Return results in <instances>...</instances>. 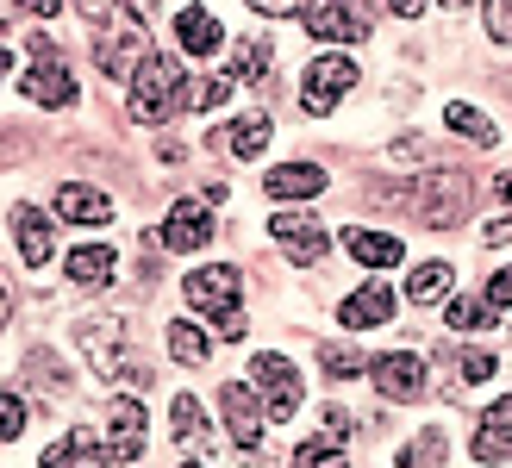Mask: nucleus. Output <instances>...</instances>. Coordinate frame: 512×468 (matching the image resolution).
Returning <instances> with one entry per match:
<instances>
[{
	"label": "nucleus",
	"mask_w": 512,
	"mask_h": 468,
	"mask_svg": "<svg viewBox=\"0 0 512 468\" xmlns=\"http://www.w3.org/2000/svg\"><path fill=\"white\" fill-rule=\"evenodd\" d=\"M319 437H325V444H344V437H350V412L344 406H325L319 412Z\"/></svg>",
	"instance_id": "obj_37"
},
{
	"label": "nucleus",
	"mask_w": 512,
	"mask_h": 468,
	"mask_svg": "<svg viewBox=\"0 0 512 468\" xmlns=\"http://www.w3.org/2000/svg\"><path fill=\"white\" fill-rule=\"evenodd\" d=\"M269 238H275L281 250H288V256H294L300 269L325 263V244H331V238H325V225H319V219H306V213H275Z\"/></svg>",
	"instance_id": "obj_11"
},
{
	"label": "nucleus",
	"mask_w": 512,
	"mask_h": 468,
	"mask_svg": "<svg viewBox=\"0 0 512 468\" xmlns=\"http://www.w3.org/2000/svg\"><path fill=\"white\" fill-rule=\"evenodd\" d=\"M250 7H256V13H306L313 0H250Z\"/></svg>",
	"instance_id": "obj_40"
},
{
	"label": "nucleus",
	"mask_w": 512,
	"mask_h": 468,
	"mask_svg": "<svg viewBox=\"0 0 512 468\" xmlns=\"http://www.w3.org/2000/svg\"><path fill=\"white\" fill-rule=\"evenodd\" d=\"M494 375V356L488 350H463V381H488Z\"/></svg>",
	"instance_id": "obj_38"
},
{
	"label": "nucleus",
	"mask_w": 512,
	"mask_h": 468,
	"mask_svg": "<svg viewBox=\"0 0 512 468\" xmlns=\"http://www.w3.org/2000/svg\"><path fill=\"white\" fill-rule=\"evenodd\" d=\"M57 213L75 219V225H107L113 219V200L100 194V188H75V181H69V188H57Z\"/></svg>",
	"instance_id": "obj_24"
},
{
	"label": "nucleus",
	"mask_w": 512,
	"mask_h": 468,
	"mask_svg": "<svg viewBox=\"0 0 512 468\" xmlns=\"http://www.w3.org/2000/svg\"><path fill=\"white\" fill-rule=\"evenodd\" d=\"M75 13H82V19H94V25H107V19L119 13V0H75Z\"/></svg>",
	"instance_id": "obj_39"
},
{
	"label": "nucleus",
	"mask_w": 512,
	"mask_h": 468,
	"mask_svg": "<svg viewBox=\"0 0 512 468\" xmlns=\"http://www.w3.org/2000/svg\"><path fill=\"white\" fill-rule=\"evenodd\" d=\"M388 7H394L400 19H419V7H425V0H388Z\"/></svg>",
	"instance_id": "obj_45"
},
{
	"label": "nucleus",
	"mask_w": 512,
	"mask_h": 468,
	"mask_svg": "<svg viewBox=\"0 0 512 468\" xmlns=\"http://www.w3.org/2000/svg\"><path fill=\"white\" fill-rule=\"evenodd\" d=\"M219 412H225V425H232V444H238L244 456L263 444V419H269V406L256 400L244 381H225V387H219Z\"/></svg>",
	"instance_id": "obj_10"
},
{
	"label": "nucleus",
	"mask_w": 512,
	"mask_h": 468,
	"mask_svg": "<svg viewBox=\"0 0 512 468\" xmlns=\"http://www.w3.org/2000/svg\"><path fill=\"white\" fill-rule=\"evenodd\" d=\"M488 300H494V306H512V269H500V275H494V288H488Z\"/></svg>",
	"instance_id": "obj_41"
},
{
	"label": "nucleus",
	"mask_w": 512,
	"mask_h": 468,
	"mask_svg": "<svg viewBox=\"0 0 512 468\" xmlns=\"http://www.w3.org/2000/svg\"><path fill=\"white\" fill-rule=\"evenodd\" d=\"M19 431H25V400H19V394H7V387H0V444H13Z\"/></svg>",
	"instance_id": "obj_36"
},
{
	"label": "nucleus",
	"mask_w": 512,
	"mask_h": 468,
	"mask_svg": "<svg viewBox=\"0 0 512 468\" xmlns=\"http://www.w3.org/2000/svg\"><path fill=\"white\" fill-rule=\"evenodd\" d=\"M450 331H488L494 325V300H475V294H463V300H450Z\"/></svg>",
	"instance_id": "obj_30"
},
{
	"label": "nucleus",
	"mask_w": 512,
	"mask_h": 468,
	"mask_svg": "<svg viewBox=\"0 0 512 468\" xmlns=\"http://www.w3.org/2000/svg\"><path fill=\"white\" fill-rule=\"evenodd\" d=\"M125 350H132V337H125V325L107 319V312L82 325V356L94 362V375H100V381H119V375H125Z\"/></svg>",
	"instance_id": "obj_9"
},
{
	"label": "nucleus",
	"mask_w": 512,
	"mask_h": 468,
	"mask_svg": "<svg viewBox=\"0 0 512 468\" xmlns=\"http://www.w3.org/2000/svg\"><path fill=\"white\" fill-rule=\"evenodd\" d=\"M444 7H463V0H444Z\"/></svg>",
	"instance_id": "obj_47"
},
{
	"label": "nucleus",
	"mask_w": 512,
	"mask_h": 468,
	"mask_svg": "<svg viewBox=\"0 0 512 468\" xmlns=\"http://www.w3.org/2000/svg\"><path fill=\"white\" fill-rule=\"evenodd\" d=\"M494 200H500V206H506V213H512V169H506V175L494 181Z\"/></svg>",
	"instance_id": "obj_43"
},
{
	"label": "nucleus",
	"mask_w": 512,
	"mask_h": 468,
	"mask_svg": "<svg viewBox=\"0 0 512 468\" xmlns=\"http://www.w3.org/2000/svg\"><path fill=\"white\" fill-rule=\"evenodd\" d=\"M250 381L256 387H263V406H269V419L281 425V419H294V412H300V375H294V362L288 356H256L250 362Z\"/></svg>",
	"instance_id": "obj_6"
},
{
	"label": "nucleus",
	"mask_w": 512,
	"mask_h": 468,
	"mask_svg": "<svg viewBox=\"0 0 512 468\" xmlns=\"http://www.w3.org/2000/svg\"><path fill=\"white\" fill-rule=\"evenodd\" d=\"M444 125H450V132H463L475 150H488V144H500V132H494V119L488 113H475L469 107V100H450V107H444Z\"/></svg>",
	"instance_id": "obj_26"
},
{
	"label": "nucleus",
	"mask_w": 512,
	"mask_h": 468,
	"mask_svg": "<svg viewBox=\"0 0 512 468\" xmlns=\"http://www.w3.org/2000/svg\"><path fill=\"white\" fill-rule=\"evenodd\" d=\"M369 375H375V387H381L388 400H419V394H425V356H413V350L375 356Z\"/></svg>",
	"instance_id": "obj_13"
},
{
	"label": "nucleus",
	"mask_w": 512,
	"mask_h": 468,
	"mask_svg": "<svg viewBox=\"0 0 512 468\" xmlns=\"http://www.w3.org/2000/svg\"><path fill=\"white\" fill-rule=\"evenodd\" d=\"M182 69H175L169 57H144L138 75H132V119L138 125H163L175 107H188V94H182Z\"/></svg>",
	"instance_id": "obj_2"
},
{
	"label": "nucleus",
	"mask_w": 512,
	"mask_h": 468,
	"mask_svg": "<svg viewBox=\"0 0 512 468\" xmlns=\"http://www.w3.org/2000/svg\"><path fill=\"white\" fill-rule=\"evenodd\" d=\"M263 75H269V44H263V38H244L238 57L225 63V82L244 88V82H263Z\"/></svg>",
	"instance_id": "obj_28"
},
{
	"label": "nucleus",
	"mask_w": 512,
	"mask_h": 468,
	"mask_svg": "<svg viewBox=\"0 0 512 468\" xmlns=\"http://www.w3.org/2000/svg\"><path fill=\"white\" fill-rule=\"evenodd\" d=\"M113 263H119V256L107 250V244H82V250H69V288H107V281H113Z\"/></svg>",
	"instance_id": "obj_22"
},
{
	"label": "nucleus",
	"mask_w": 512,
	"mask_h": 468,
	"mask_svg": "<svg viewBox=\"0 0 512 468\" xmlns=\"http://www.w3.org/2000/svg\"><path fill=\"white\" fill-rule=\"evenodd\" d=\"M481 19H488L494 44H512V0H481Z\"/></svg>",
	"instance_id": "obj_35"
},
{
	"label": "nucleus",
	"mask_w": 512,
	"mask_h": 468,
	"mask_svg": "<svg viewBox=\"0 0 512 468\" xmlns=\"http://www.w3.org/2000/svg\"><path fill=\"white\" fill-rule=\"evenodd\" d=\"M300 19H306V32L325 38V44H356V38H369V7H363V0H313Z\"/></svg>",
	"instance_id": "obj_5"
},
{
	"label": "nucleus",
	"mask_w": 512,
	"mask_h": 468,
	"mask_svg": "<svg viewBox=\"0 0 512 468\" xmlns=\"http://www.w3.org/2000/svg\"><path fill=\"white\" fill-rule=\"evenodd\" d=\"M350 88H356V63L331 50V57H313V69H306L300 107H306V113H331V107H338V100H344Z\"/></svg>",
	"instance_id": "obj_7"
},
{
	"label": "nucleus",
	"mask_w": 512,
	"mask_h": 468,
	"mask_svg": "<svg viewBox=\"0 0 512 468\" xmlns=\"http://www.w3.org/2000/svg\"><path fill=\"white\" fill-rule=\"evenodd\" d=\"M232 94H238V88L225 82V75H207V82H194L188 107H207V113H213V107H225V100H232Z\"/></svg>",
	"instance_id": "obj_34"
},
{
	"label": "nucleus",
	"mask_w": 512,
	"mask_h": 468,
	"mask_svg": "<svg viewBox=\"0 0 512 468\" xmlns=\"http://www.w3.org/2000/svg\"><path fill=\"white\" fill-rule=\"evenodd\" d=\"M25 94L38 100V107H69L75 100V75L63 69L57 44L50 38H32V69H25Z\"/></svg>",
	"instance_id": "obj_4"
},
{
	"label": "nucleus",
	"mask_w": 512,
	"mask_h": 468,
	"mask_svg": "<svg viewBox=\"0 0 512 468\" xmlns=\"http://www.w3.org/2000/svg\"><path fill=\"white\" fill-rule=\"evenodd\" d=\"M107 456H113V444H100L88 431H69L44 450V468H107Z\"/></svg>",
	"instance_id": "obj_16"
},
{
	"label": "nucleus",
	"mask_w": 512,
	"mask_h": 468,
	"mask_svg": "<svg viewBox=\"0 0 512 468\" xmlns=\"http://www.w3.org/2000/svg\"><path fill=\"white\" fill-rule=\"evenodd\" d=\"M400 468H444V431H419L400 450Z\"/></svg>",
	"instance_id": "obj_31"
},
{
	"label": "nucleus",
	"mask_w": 512,
	"mask_h": 468,
	"mask_svg": "<svg viewBox=\"0 0 512 468\" xmlns=\"http://www.w3.org/2000/svg\"><path fill=\"white\" fill-rule=\"evenodd\" d=\"M294 468H344V444H325V437H313V444L294 450Z\"/></svg>",
	"instance_id": "obj_33"
},
{
	"label": "nucleus",
	"mask_w": 512,
	"mask_h": 468,
	"mask_svg": "<svg viewBox=\"0 0 512 468\" xmlns=\"http://www.w3.org/2000/svg\"><path fill=\"white\" fill-rule=\"evenodd\" d=\"M269 200H313V194H325V169L319 163H281V169H269Z\"/></svg>",
	"instance_id": "obj_18"
},
{
	"label": "nucleus",
	"mask_w": 512,
	"mask_h": 468,
	"mask_svg": "<svg viewBox=\"0 0 512 468\" xmlns=\"http://www.w3.org/2000/svg\"><path fill=\"white\" fill-rule=\"evenodd\" d=\"M169 431L182 437V444H188L194 456H207V450L219 444V437L207 431V419H200V406H194V394H175V400H169Z\"/></svg>",
	"instance_id": "obj_23"
},
{
	"label": "nucleus",
	"mask_w": 512,
	"mask_h": 468,
	"mask_svg": "<svg viewBox=\"0 0 512 468\" xmlns=\"http://www.w3.org/2000/svg\"><path fill=\"white\" fill-rule=\"evenodd\" d=\"M319 362H325V375H331V381L369 375V356H363V350H350V344H338V350H319Z\"/></svg>",
	"instance_id": "obj_32"
},
{
	"label": "nucleus",
	"mask_w": 512,
	"mask_h": 468,
	"mask_svg": "<svg viewBox=\"0 0 512 468\" xmlns=\"http://www.w3.org/2000/svg\"><path fill=\"white\" fill-rule=\"evenodd\" d=\"M475 462H512V394L481 412V425H475Z\"/></svg>",
	"instance_id": "obj_14"
},
{
	"label": "nucleus",
	"mask_w": 512,
	"mask_h": 468,
	"mask_svg": "<svg viewBox=\"0 0 512 468\" xmlns=\"http://www.w3.org/2000/svg\"><path fill=\"white\" fill-rule=\"evenodd\" d=\"M182 468H200V462H182Z\"/></svg>",
	"instance_id": "obj_48"
},
{
	"label": "nucleus",
	"mask_w": 512,
	"mask_h": 468,
	"mask_svg": "<svg viewBox=\"0 0 512 468\" xmlns=\"http://www.w3.org/2000/svg\"><path fill=\"white\" fill-rule=\"evenodd\" d=\"M175 38H182L188 57H213L225 32H219V19L207 7H182V13H175Z\"/></svg>",
	"instance_id": "obj_21"
},
{
	"label": "nucleus",
	"mask_w": 512,
	"mask_h": 468,
	"mask_svg": "<svg viewBox=\"0 0 512 468\" xmlns=\"http://www.w3.org/2000/svg\"><path fill=\"white\" fill-rule=\"evenodd\" d=\"M13 244L25 256V269H44L50 263V219L38 206H13Z\"/></svg>",
	"instance_id": "obj_17"
},
{
	"label": "nucleus",
	"mask_w": 512,
	"mask_h": 468,
	"mask_svg": "<svg viewBox=\"0 0 512 468\" xmlns=\"http://www.w3.org/2000/svg\"><path fill=\"white\" fill-rule=\"evenodd\" d=\"M94 57H100V69H107L113 82H119L125 69L138 75V63L150 57V50H144V25H138L132 13H113V19H107V38L94 44Z\"/></svg>",
	"instance_id": "obj_8"
},
{
	"label": "nucleus",
	"mask_w": 512,
	"mask_h": 468,
	"mask_svg": "<svg viewBox=\"0 0 512 468\" xmlns=\"http://www.w3.org/2000/svg\"><path fill=\"white\" fill-rule=\"evenodd\" d=\"M269 138H275L269 113L232 119V125H219V132H213V144H219V150H232V156H263V150H269Z\"/></svg>",
	"instance_id": "obj_19"
},
{
	"label": "nucleus",
	"mask_w": 512,
	"mask_h": 468,
	"mask_svg": "<svg viewBox=\"0 0 512 468\" xmlns=\"http://www.w3.org/2000/svg\"><path fill=\"white\" fill-rule=\"evenodd\" d=\"M19 7H25V13H32V19H50V13H57V7H63V0H19Z\"/></svg>",
	"instance_id": "obj_42"
},
{
	"label": "nucleus",
	"mask_w": 512,
	"mask_h": 468,
	"mask_svg": "<svg viewBox=\"0 0 512 468\" xmlns=\"http://www.w3.org/2000/svg\"><path fill=\"white\" fill-rule=\"evenodd\" d=\"M213 238V200H175L163 219V250H200Z\"/></svg>",
	"instance_id": "obj_12"
},
{
	"label": "nucleus",
	"mask_w": 512,
	"mask_h": 468,
	"mask_svg": "<svg viewBox=\"0 0 512 468\" xmlns=\"http://www.w3.org/2000/svg\"><path fill=\"white\" fill-rule=\"evenodd\" d=\"M107 437H113V456H119V462H138V456H144V406H138V400H113Z\"/></svg>",
	"instance_id": "obj_15"
},
{
	"label": "nucleus",
	"mask_w": 512,
	"mask_h": 468,
	"mask_svg": "<svg viewBox=\"0 0 512 468\" xmlns=\"http://www.w3.org/2000/svg\"><path fill=\"white\" fill-rule=\"evenodd\" d=\"M182 294H188L194 312H207L225 337H244V288H238V269H225V263L194 269V275L182 281Z\"/></svg>",
	"instance_id": "obj_1"
},
{
	"label": "nucleus",
	"mask_w": 512,
	"mask_h": 468,
	"mask_svg": "<svg viewBox=\"0 0 512 468\" xmlns=\"http://www.w3.org/2000/svg\"><path fill=\"white\" fill-rule=\"evenodd\" d=\"M444 294H450V263H419L406 275V300L413 306H438Z\"/></svg>",
	"instance_id": "obj_27"
},
{
	"label": "nucleus",
	"mask_w": 512,
	"mask_h": 468,
	"mask_svg": "<svg viewBox=\"0 0 512 468\" xmlns=\"http://www.w3.org/2000/svg\"><path fill=\"white\" fill-rule=\"evenodd\" d=\"M13 319V288H7V275H0V325Z\"/></svg>",
	"instance_id": "obj_44"
},
{
	"label": "nucleus",
	"mask_w": 512,
	"mask_h": 468,
	"mask_svg": "<svg viewBox=\"0 0 512 468\" xmlns=\"http://www.w3.org/2000/svg\"><path fill=\"white\" fill-rule=\"evenodd\" d=\"M7 75H13V57H7V50H0V82H7Z\"/></svg>",
	"instance_id": "obj_46"
},
{
	"label": "nucleus",
	"mask_w": 512,
	"mask_h": 468,
	"mask_svg": "<svg viewBox=\"0 0 512 468\" xmlns=\"http://www.w3.org/2000/svg\"><path fill=\"white\" fill-rule=\"evenodd\" d=\"M406 206H413L425 225H438V231L463 225L469 219V175L463 169H431V175L413 181V200H406Z\"/></svg>",
	"instance_id": "obj_3"
},
{
	"label": "nucleus",
	"mask_w": 512,
	"mask_h": 468,
	"mask_svg": "<svg viewBox=\"0 0 512 468\" xmlns=\"http://www.w3.org/2000/svg\"><path fill=\"white\" fill-rule=\"evenodd\" d=\"M169 356H175V362H188V369H200V362L213 356V344H207V331H200V325L175 319V325H169Z\"/></svg>",
	"instance_id": "obj_29"
},
{
	"label": "nucleus",
	"mask_w": 512,
	"mask_h": 468,
	"mask_svg": "<svg viewBox=\"0 0 512 468\" xmlns=\"http://www.w3.org/2000/svg\"><path fill=\"white\" fill-rule=\"evenodd\" d=\"M344 244H350L356 263H369V269H394V263H400V238H388V231L350 225V231H344Z\"/></svg>",
	"instance_id": "obj_25"
},
{
	"label": "nucleus",
	"mask_w": 512,
	"mask_h": 468,
	"mask_svg": "<svg viewBox=\"0 0 512 468\" xmlns=\"http://www.w3.org/2000/svg\"><path fill=\"white\" fill-rule=\"evenodd\" d=\"M338 319L350 325V331H369V325H388L394 319V294L388 288H381V281H375V288H356L344 306H338Z\"/></svg>",
	"instance_id": "obj_20"
}]
</instances>
